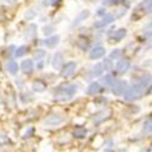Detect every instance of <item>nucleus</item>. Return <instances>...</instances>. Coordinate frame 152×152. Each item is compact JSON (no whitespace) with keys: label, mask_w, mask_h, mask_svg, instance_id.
Returning <instances> with one entry per match:
<instances>
[{"label":"nucleus","mask_w":152,"mask_h":152,"mask_svg":"<svg viewBox=\"0 0 152 152\" xmlns=\"http://www.w3.org/2000/svg\"><path fill=\"white\" fill-rule=\"evenodd\" d=\"M146 86H144L141 83H137L135 85H133L132 88H128L124 93V97L126 100H134V99H139L145 91Z\"/></svg>","instance_id":"f257e3e1"},{"label":"nucleus","mask_w":152,"mask_h":152,"mask_svg":"<svg viewBox=\"0 0 152 152\" xmlns=\"http://www.w3.org/2000/svg\"><path fill=\"white\" fill-rule=\"evenodd\" d=\"M75 91H77V86L75 85H67V86H61L60 89L55 93V96L60 100H68L71 99Z\"/></svg>","instance_id":"f03ea898"},{"label":"nucleus","mask_w":152,"mask_h":152,"mask_svg":"<svg viewBox=\"0 0 152 152\" xmlns=\"http://www.w3.org/2000/svg\"><path fill=\"white\" fill-rule=\"evenodd\" d=\"M75 69H77V63L75 62H67L65 66L61 68V75L65 78H68L74 74Z\"/></svg>","instance_id":"7ed1b4c3"},{"label":"nucleus","mask_w":152,"mask_h":152,"mask_svg":"<svg viewBox=\"0 0 152 152\" xmlns=\"http://www.w3.org/2000/svg\"><path fill=\"white\" fill-rule=\"evenodd\" d=\"M126 89H128L126 88V82L124 80H115L112 84V93L115 95H122L125 93Z\"/></svg>","instance_id":"20e7f679"},{"label":"nucleus","mask_w":152,"mask_h":152,"mask_svg":"<svg viewBox=\"0 0 152 152\" xmlns=\"http://www.w3.org/2000/svg\"><path fill=\"white\" fill-rule=\"evenodd\" d=\"M113 21H115V16L113 15H104L102 16V18L101 20H99V21H96L95 23H94V27L95 28H104V27H106V26H108L110 23H112Z\"/></svg>","instance_id":"39448f33"},{"label":"nucleus","mask_w":152,"mask_h":152,"mask_svg":"<svg viewBox=\"0 0 152 152\" xmlns=\"http://www.w3.org/2000/svg\"><path fill=\"white\" fill-rule=\"evenodd\" d=\"M89 16H90V10L85 9V10H83V11H80V12H79V15L75 17L74 21L72 22V26H73V27H74V26H78V24H80L83 21H85Z\"/></svg>","instance_id":"423d86ee"},{"label":"nucleus","mask_w":152,"mask_h":152,"mask_svg":"<svg viewBox=\"0 0 152 152\" xmlns=\"http://www.w3.org/2000/svg\"><path fill=\"white\" fill-rule=\"evenodd\" d=\"M104 55H105V48L104 46H95L94 49H91L89 57H90V60H97L100 57H102Z\"/></svg>","instance_id":"0eeeda50"},{"label":"nucleus","mask_w":152,"mask_h":152,"mask_svg":"<svg viewBox=\"0 0 152 152\" xmlns=\"http://www.w3.org/2000/svg\"><path fill=\"white\" fill-rule=\"evenodd\" d=\"M62 65H63V55L61 53H56L54 55V57H53L51 66H53L54 69H61Z\"/></svg>","instance_id":"6e6552de"},{"label":"nucleus","mask_w":152,"mask_h":152,"mask_svg":"<svg viewBox=\"0 0 152 152\" xmlns=\"http://www.w3.org/2000/svg\"><path fill=\"white\" fill-rule=\"evenodd\" d=\"M60 43V37L58 35H54V37H50V38H46L45 40H43V45L49 48V49H54L56 48V45H58Z\"/></svg>","instance_id":"1a4fd4ad"},{"label":"nucleus","mask_w":152,"mask_h":152,"mask_svg":"<svg viewBox=\"0 0 152 152\" xmlns=\"http://www.w3.org/2000/svg\"><path fill=\"white\" fill-rule=\"evenodd\" d=\"M37 35V26L35 24H29V26L26 28V32H24V38H26L27 40H32L34 39Z\"/></svg>","instance_id":"9d476101"},{"label":"nucleus","mask_w":152,"mask_h":152,"mask_svg":"<svg viewBox=\"0 0 152 152\" xmlns=\"http://www.w3.org/2000/svg\"><path fill=\"white\" fill-rule=\"evenodd\" d=\"M129 67H130V63L126 61V60H121V61L117 63V66H116L118 73H125L126 71L129 69Z\"/></svg>","instance_id":"9b49d317"},{"label":"nucleus","mask_w":152,"mask_h":152,"mask_svg":"<svg viewBox=\"0 0 152 152\" xmlns=\"http://www.w3.org/2000/svg\"><path fill=\"white\" fill-rule=\"evenodd\" d=\"M33 68H34V66H33V61L32 60H24L23 62H22V65H21V69H22V72L23 73H31L32 71H33Z\"/></svg>","instance_id":"f8f14e48"},{"label":"nucleus","mask_w":152,"mask_h":152,"mask_svg":"<svg viewBox=\"0 0 152 152\" xmlns=\"http://www.w3.org/2000/svg\"><path fill=\"white\" fill-rule=\"evenodd\" d=\"M125 35H126V29H125V28H119V29H117L115 33H113L112 39L116 40V42H119V40L124 39Z\"/></svg>","instance_id":"ddd939ff"},{"label":"nucleus","mask_w":152,"mask_h":152,"mask_svg":"<svg viewBox=\"0 0 152 152\" xmlns=\"http://www.w3.org/2000/svg\"><path fill=\"white\" fill-rule=\"evenodd\" d=\"M32 88H33V90L37 91V93H43V91L45 90L46 85H45L43 82H40V80H35V82L33 83Z\"/></svg>","instance_id":"4468645a"},{"label":"nucleus","mask_w":152,"mask_h":152,"mask_svg":"<svg viewBox=\"0 0 152 152\" xmlns=\"http://www.w3.org/2000/svg\"><path fill=\"white\" fill-rule=\"evenodd\" d=\"M6 68H7V72L11 73V74H16V73L18 72V65H17L15 61H10V62H7Z\"/></svg>","instance_id":"2eb2a0df"},{"label":"nucleus","mask_w":152,"mask_h":152,"mask_svg":"<svg viewBox=\"0 0 152 152\" xmlns=\"http://www.w3.org/2000/svg\"><path fill=\"white\" fill-rule=\"evenodd\" d=\"M100 90H101V88H100V84L99 83H91L89 86H88L86 93L88 94H97Z\"/></svg>","instance_id":"dca6fc26"},{"label":"nucleus","mask_w":152,"mask_h":152,"mask_svg":"<svg viewBox=\"0 0 152 152\" xmlns=\"http://www.w3.org/2000/svg\"><path fill=\"white\" fill-rule=\"evenodd\" d=\"M60 123H62V118L58 116H53L45 121V124H48V125H57Z\"/></svg>","instance_id":"f3484780"},{"label":"nucleus","mask_w":152,"mask_h":152,"mask_svg":"<svg viewBox=\"0 0 152 152\" xmlns=\"http://www.w3.org/2000/svg\"><path fill=\"white\" fill-rule=\"evenodd\" d=\"M141 7L146 14H151L152 12V0H144L141 3Z\"/></svg>","instance_id":"a211bd4d"},{"label":"nucleus","mask_w":152,"mask_h":152,"mask_svg":"<svg viewBox=\"0 0 152 152\" xmlns=\"http://www.w3.org/2000/svg\"><path fill=\"white\" fill-rule=\"evenodd\" d=\"M113 82H115V78H113L111 74H107V75H105V77L101 78V83H102L104 85H107V86H112Z\"/></svg>","instance_id":"6ab92c4d"},{"label":"nucleus","mask_w":152,"mask_h":152,"mask_svg":"<svg viewBox=\"0 0 152 152\" xmlns=\"http://www.w3.org/2000/svg\"><path fill=\"white\" fill-rule=\"evenodd\" d=\"M151 79H152L151 74H150V73H145L142 77H141V79H140V82H139V83H141L144 86H147V85L151 83Z\"/></svg>","instance_id":"aec40b11"},{"label":"nucleus","mask_w":152,"mask_h":152,"mask_svg":"<svg viewBox=\"0 0 152 152\" xmlns=\"http://www.w3.org/2000/svg\"><path fill=\"white\" fill-rule=\"evenodd\" d=\"M77 45L82 49V50H88L89 49V42H88L86 39H84V38H80V39L78 40Z\"/></svg>","instance_id":"412c9836"},{"label":"nucleus","mask_w":152,"mask_h":152,"mask_svg":"<svg viewBox=\"0 0 152 152\" xmlns=\"http://www.w3.org/2000/svg\"><path fill=\"white\" fill-rule=\"evenodd\" d=\"M26 53H27V48L24 46V45H22V46H20V48L16 49L15 56L16 57H22V56H24V54H26Z\"/></svg>","instance_id":"4be33fe9"},{"label":"nucleus","mask_w":152,"mask_h":152,"mask_svg":"<svg viewBox=\"0 0 152 152\" xmlns=\"http://www.w3.org/2000/svg\"><path fill=\"white\" fill-rule=\"evenodd\" d=\"M102 67H104V69H106V71H111V69L113 68V62H112V60H111L110 57L104 60Z\"/></svg>","instance_id":"5701e85b"},{"label":"nucleus","mask_w":152,"mask_h":152,"mask_svg":"<svg viewBox=\"0 0 152 152\" xmlns=\"http://www.w3.org/2000/svg\"><path fill=\"white\" fill-rule=\"evenodd\" d=\"M104 72V68H102V65L101 63H97L93 67V74L94 75H101V73Z\"/></svg>","instance_id":"b1692460"},{"label":"nucleus","mask_w":152,"mask_h":152,"mask_svg":"<svg viewBox=\"0 0 152 152\" xmlns=\"http://www.w3.org/2000/svg\"><path fill=\"white\" fill-rule=\"evenodd\" d=\"M45 55H46V53L44 50H37L34 54V58H35V61H42L45 57Z\"/></svg>","instance_id":"393cba45"},{"label":"nucleus","mask_w":152,"mask_h":152,"mask_svg":"<svg viewBox=\"0 0 152 152\" xmlns=\"http://www.w3.org/2000/svg\"><path fill=\"white\" fill-rule=\"evenodd\" d=\"M35 16H37V12L34 10H32V9L27 10V12L24 14V18H26V20H34Z\"/></svg>","instance_id":"a878e982"},{"label":"nucleus","mask_w":152,"mask_h":152,"mask_svg":"<svg viewBox=\"0 0 152 152\" xmlns=\"http://www.w3.org/2000/svg\"><path fill=\"white\" fill-rule=\"evenodd\" d=\"M55 32V27L54 26H44L43 27V33L45 35H50V34H53Z\"/></svg>","instance_id":"bb28decb"},{"label":"nucleus","mask_w":152,"mask_h":152,"mask_svg":"<svg viewBox=\"0 0 152 152\" xmlns=\"http://www.w3.org/2000/svg\"><path fill=\"white\" fill-rule=\"evenodd\" d=\"M119 57H121V50L119 49H115L111 53V55H110V58L111 60H116V58H119Z\"/></svg>","instance_id":"cd10ccee"},{"label":"nucleus","mask_w":152,"mask_h":152,"mask_svg":"<svg viewBox=\"0 0 152 152\" xmlns=\"http://www.w3.org/2000/svg\"><path fill=\"white\" fill-rule=\"evenodd\" d=\"M144 129H145L146 132H152V118H150V119H147V121L145 122Z\"/></svg>","instance_id":"c85d7f7f"},{"label":"nucleus","mask_w":152,"mask_h":152,"mask_svg":"<svg viewBox=\"0 0 152 152\" xmlns=\"http://www.w3.org/2000/svg\"><path fill=\"white\" fill-rule=\"evenodd\" d=\"M119 3V0H102L104 5H116Z\"/></svg>","instance_id":"c756f323"},{"label":"nucleus","mask_w":152,"mask_h":152,"mask_svg":"<svg viewBox=\"0 0 152 152\" xmlns=\"http://www.w3.org/2000/svg\"><path fill=\"white\" fill-rule=\"evenodd\" d=\"M60 3V0H44V5L49 6V5H56Z\"/></svg>","instance_id":"7c9ffc66"},{"label":"nucleus","mask_w":152,"mask_h":152,"mask_svg":"<svg viewBox=\"0 0 152 152\" xmlns=\"http://www.w3.org/2000/svg\"><path fill=\"white\" fill-rule=\"evenodd\" d=\"M85 130L84 129H77V130H75L74 132V135L75 136H78V137H83V136H85Z\"/></svg>","instance_id":"2f4dec72"},{"label":"nucleus","mask_w":152,"mask_h":152,"mask_svg":"<svg viewBox=\"0 0 152 152\" xmlns=\"http://www.w3.org/2000/svg\"><path fill=\"white\" fill-rule=\"evenodd\" d=\"M145 31H146V33H147V34H152V18H151V21L146 24Z\"/></svg>","instance_id":"473e14b6"},{"label":"nucleus","mask_w":152,"mask_h":152,"mask_svg":"<svg viewBox=\"0 0 152 152\" xmlns=\"http://www.w3.org/2000/svg\"><path fill=\"white\" fill-rule=\"evenodd\" d=\"M121 11H119V14H118V17H122L123 15H125L126 14V9H119Z\"/></svg>","instance_id":"72a5a7b5"},{"label":"nucleus","mask_w":152,"mask_h":152,"mask_svg":"<svg viewBox=\"0 0 152 152\" xmlns=\"http://www.w3.org/2000/svg\"><path fill=\"white\" fill-rule=\"evenodd\" d=\"M105 10L104 9H99V11H97V15H105Z\"/></svg>","instance_id":"f704fd0d"},{"label":"nucleus","mask_w":152,"mask_h":152,"mask_svg":"<svg viewBox=\"0 0 152 152\" xmlns=\"http://www.w3.org/2000/svg\"><path fill=\"white\" fill-rule=\"evenodd\" d=\"M5 3H7V4H12V3H15L16 0H4Z\"/></svg>","instance_id":"c9c22d12"},{"label":"nucleus","mask_w":152,"mask_h":152,"mask_svg":"<svg viewBox=\"0 0 152 152\" xmlns=\"http://www.w3.org/2000/svg\"><path fill=\"white\" fill-rule=\"evenodd\" d=\"M128 1H133V0H128Z\"/></svg>","instance_id":"e433bc0d"},{"label":"nucleus","mask_w":152,"mask_h":152,"mask_svg":"<svg viewBox=\"0 0 152 152\" xmlns=\"http://www.w3.org/2000/svg\"><path fill=\"white\" fill-rule=\"evenodd\" d=\"M151 90H152V89H151Z\"/></svg>","instance_id":"4c0bfd02"}]
</instances>
